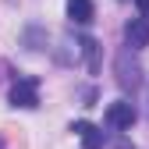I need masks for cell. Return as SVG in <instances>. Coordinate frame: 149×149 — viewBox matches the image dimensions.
I'll return each mask as SVG.
<instances>
[{
	"label": "cell",
	"instance_id": "obj_1",
	"mask_svg": "<svg viewBox=\"0 0 149 149\" xmlns=\"http://www.w3.org/2000/svg\"><path fill=\"white\" fill-rule=\"evenodd\" d=\"M117 85H121L124 92H135V89L142 85V68H139V61L132 57V50H121V53H117Z\"/></svg>",
	"mask_w": 149,
	"mask_h": 149
},
{
	"label": "cell",
	"instance_id": "obj_2",
	"mask_svg": "<svg viewBox=\"0 0 149 149\" xmlns=\"http://www.w3.org/2000/svg\"><path fill=\"white\" fill-rule=\"evenodd\" d=\"M11 103L14 107H39V78H36V74L18 78L11 85Z\"/></svg>",
	"mask_w": 149,
	"mask_h": 149
},
{
	"label": "cell",
	"instance_id": "obj_3",
	"mask_svg": "<svg viewBox=\"0 0 149 149\" xmlns=\"http://www.w3.org/2000/svg\"><path fill=\"white\" fill-rule=\"evenodd\" d=\"M107 124H110V128H132V124H135V107L128 103V100L110 103V107H107Z\"/></svg>",
	"mask_w": 149,
	"mask_h": 149
},
{
	"label": "cell",
	"instance_id": "obj_4",
	"mask_svg": "<svg viewBox=\"0 0 149 149\" xmlns=\"http://www.w3.org/2000/svg\"><path fill=\"white\" fill-rule=\"evenodd\" d=\"M124 43L132 46V50L149 46V22H146V18H135V22L124 25Z\"/></svg>",
	"mask_w": 149,
	"mask_h": 149
},
{
	"label": "cell",
	"instance_id": "obj_5",
	"mask_svg": "<svg viewBox=\"0 0 149 149\" xmlns=\"http://www.w3.org/2000/svg\"><path fill=\"white\" fill-rule=\"evenodd\" d=\"M71 132L82 135V149H103V142H107V135L100 132L96 124H89V121H74Z\"/></svg>",
	"mask_w": 149,
	"mask_h": 149
},
{
	"label": "cell",
	"instance_id": "obj_6",
	"mask_svg": "<svg viewBox=\"0 0 149 149\" xmlns=\"http://www.w3.org/2000/svg\"><path fill=\"white\" fill-rule=\"evenodd\" d=\"M68 14H71V22H92V0H68Z\"/></svg>",
	"mask_w": 149,
	"mask_h": 149
},
{
	"label": "cell",
	"instance_id": "obj_7",
	"mask_svg": "<svg viewBox=\"0 0 149 149\" xmlns=\"http://www.w3.org/2000/svg\"><path fill=\"white\" fill-rule=\"evenodd\" d=\"M82 53H85V68H89V74H96V71H100V43L92 39V36H85V39H82Z\"/></svg>",
	"mask_w": 149,
	"mask_h": 149
},
{
	"label": "cell",
	"instance_id": "obj_8",
	"mask_svg": "<svg viewBox=\"0 0 149 149\" xmlns=\"http://www.w3.org/2000/svg\"><path fill=\"white\" fill-rule=\"evenodd\" d=\"M135 4H139V11H142V18L149 22V0H135Z\"/></svg>",
	"mask_w": 149,
	"mask_h": 149
},
{
	"label": "cell",
	"instance_id": "obj_9",
	"mask_svg": "<svg viewBox=\"0 0 149 149\" xmlns=\"http://www.w3.org/2000/svg\"><path fill=\"white\" fill-rule=\"evenodd\" d=\"M0 149H4V139H0Z\"/></svg>",
	"mask_w": 149,
	"mask_h": 149
}]
</instances>
